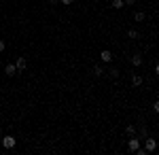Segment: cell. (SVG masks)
<instances>
[{
	"instance_id": "obj_1",
	"label": "cell",
	"mask_w": 159,
	"mask_h": 155,
	"mask_svg": "<svg viewBox=\"0 0 159 155\" xmlns=\"http://www.w3.org/2000/svg\"><path fill=\"white\" fill-rule=\"evenodd\" d=\"M140 147H142V140H140L138 136H129V140H127V151H129V153H136Z\"/></svg>"
},
{
	"instance_id": "obj_2",
	"label": "cell",
	"mask_w": 159,
	"mask_h": 155,
	"mask_svg": "<svg viewBox=\"0 0 159 155\" xmlns=\"http://www.w3.org/2000/svg\"><path fill=\"white\" fill-rule=\"evenodd\" d=\"M144 149H147V153H153V151L157 149V140H155L153 136H147V138H144Z\"/></svg>"
},
{
	"instance_id": "obj_3",
	"label": "cell",
	"mask_w": 159,
	"mask_h": 155,
	"mask_svg": "<svg viewBox=\"0 0 159 155\" xmlns=\"http://www.w3.org/2000/svg\"><path fill=\"white\" fill-rule=\"evenodd\" d=\"M15 144H17V140H15L13 136H4V138H2V147H4V149H13Z\"/></svg>"
},
{
	"instance_id": "obj_4",
	"label": "cell",
	"mask_w": 159,
	"mask_h": 155,
	"mask_svg": "<svg viewBox=\"0 0 159 155\" xmlns=\"http://www.w3.org/2000/svg\"><path fill=\"white\" fill-rule=\"evenodd\" d=\"M15 66H17V72H24L25 68H28V60H25V58H17V60H15Z\"/></svg>"
},
{
	"instance_id": "obj_5",
	"label": "cell",
	"mask_w": 159,
	"mask_h": 155,
	"mask_svg": "<svg viewBox=\"0 0 159 155\" xmlns=\"http://www.w3.org/2000/svg\"><path fill=\"white\" fill-rule=\"evenodd\" d=\"M4 74H7V77H15V74H17V66H15V64H7V66H4Z\"/></svg>"
},
{
	"instance_id": "obj_6",
	"label": "cell",
	"mask_w": 159,
	"mask_h": 155,
	"mask_svg": "<svg viewBox=\"0 0 159 155\" xmlns=\"http://www.w3.org/2000/svg\"><path fill=\"white\" fill-rule=\"evenodd\" d=\"M100 60H102V62H112V51L104 49V51L100 53Z\"/></svg>"
},
{
	"instance_id": "obj_7",
	"label": "cell",
	"mask_w": 159,
	"mask_h": 155,
	"mask_svg": "<svg viewBox=\"0 0 159 155\" xmlns=\"http://www.w3.org/2000/svg\"><path fill=\"white\" fill-rule=\"evenodd\" d=\"M142 62H144V60H142V55H140V53H136L134 58H132V64H134L136 68H138V66H142Z\"/></svg>"
},
{
	"instance_id": "obj_8",
	"label": "cell",
	"mask_w": 159,
	"mask_h": 155,
	"mask_svg": "<svg viewBox=\"0 0 159 155\" xmlns=\"http://www.w3.org/2000/svg\"><path fill=\"white\" fill-rule=\"evenodd\" d=\"M142 81H144V79H142L140 74H134V77H132V85H134V87H140Z\"/></svg>"
},
{
	"instance_id": "obj_9",
	"label": "cell",
	"mask_w": 159,
	"mask_h": 155,
	"mask_svg": "<svg viewBox=\"0 0 159 155\" xmlns=\"http://www.w3.org/2000/svg\"><path fill=\"white\" fill-rule=\"evenodd\" d=\"M93 74H96V77H104V68H102V66H93Z\"/></svg>"
},
{
	"instance_id": "obj_10",
	"label": "cell",
	"mask_w": 159,
	"mask_h": 155,
	"mask_svg": "<svg viewBox=\"0 0 159 155\" xmlns=\"http://www.w3.org/2000/svg\"><path fill=\"white\" fill-rule=\"evenodd\" d=\"M144 17H147V15H144L142 11H136L134 13V19H136V21H144Z\"/></svg>"
},
{
	"instance_id": "obj_11",
	"label": "cell",
	"mask_w": 159,
	"mask_h": 155,
	"mask_svg": "<svg viewBox=\"0 0 159 155\" xmlns=\"http://www.w3.org/2000/svg\"><path fill=\"white\" fill-rule=\"evenodd\" d=\"M138 134H140V140H144V138L148 136V132H147V128H144V125H142V128H138Z\"/></svg>"
},
{
	"instance_id": "obj_12",
	"label": "cell",
	"mask_w": 159,
	"mask_h": 155,
	"mask_svg": "<svg viewBox=\"0 0 159 155\" xmlns=\"http://www.w3.org/2000/svg\"><path fill=\"white\" fill-rule=\"evenodd\" d=\"M123 7H125L123 0H112V9H123Z\"/></svg>"
},
{
	"instance_id": "obj_13",
	"label": "cell",
	"mask_w": 159,
	"mask_h": 155,
	"mask_svg": "<svg viewBox=\"0 0 159 155\" xmlns=\"http://www.w3.org/2000/svg\"><path fill=\"white\" fill-rule=\"evenodd\" d=\"M125 132H127V136H136V125H127Z\"/></svg>"
},
{
	"instance_id": "obj_14",
	"label": "cell",
	"mask_w": 159,
	"mask_h": 155,
	"mask_svg": "<svg viewBox=\"0 0 159 155\" xmlns=\"http://www.w3.org/2000/svg\"><path fill=\"white\" fill-rule=\"evenodd\" d=\"M127 36H129V38H138V30H136V28H132V30H127Z\"/></svg>"
},
{
	"instance_id": "obj_15",
	"label": "cell",
	"mask_w": 159,
	"mask_h": 155,
	"mask_svg": "<svg viewBox=\"0 0 159 155\" xmlns=\"http://www.w3.org/2000/svg\"><path fill=\"white\" fill-rule=\"evenodd\" d=\"M108 74L112 77V79H115V77H119V70H117V68H110V70H108Z\"/></svg>"
},
{
	"instance_id": "obj_16",
	"label": "cell",
	"mask_w": 159,
	"mask_h": 155,
	"mask_svg": "<svg viewBox=\"0 0 159 155\" xmlns=\"http://www.w3.org/2000/svg\"><path fill=\"white\" fill-rule=\"evenodd\" d=\"M72 2H74V0H61V4H66V7H70Z\"/></svg>"
},
{
	"instance_id": "obj_17",
	"label": "cell",
	"mask_w": 159,
	"mask_h": 155,
	"mask_svg": "<svg viewBox=\"0 0 159 155\" xmlns=\"http://www.w3.org/2000/svg\"><path fill=\"white\" fill-rule=\"evenodd\" d=\"M153 110H155V113H159V100L155 102V104H153Z\"/></svg>"
},
{
	"instance_id": "obj_18",
	"label": "cell",
	"mask_w": 159,
	"mask_h": 155,
	"mask_svg": "<svg viewBox=\"0 0 159 155\" xmlns=\"http://www.w3.org/2000/svg\"><path fill=\"white\" fill-rule=\"evenodd\" d=\"M4 47H7V43H4V40H0V53L4 51Z\"/></svg>"
},
{
	"instance_id": "obj_19",
	"label": "cell",
	"mask_w": 159,
	"mask_h": 155,
	"mask_svg": "<svg viewBox=\"0 0 159 155\" xmlns=\"http://www.w3.org/2000/svg\"><path fill=\"white\" fill-rule=\"evenodd\" d=\"M123 2H125V4H127V7H132V4H134L136 0H123Z\"/></svg>"
},
{
	"instance_id": "obj_20",
	"label": "cell",
	"mask_w": 159,
	"mask_h": 155,
	"mask_svg": "<svg viewBox=\"0 0 159 155\" xmlns=\"http://www.w3.org/2000/svg\"><path fill=\"white\" fill-rule=\"evenodd\" d=\"M155 74H157V77H159V64H157V66H155Z\"/></svg>"
},
{
	"instance_id": "obj_21",
	"label": "cell",
	"mask_w": 159,
	"mask_h": 155,
	"mask_svg": "<svg viewBox=\"0 0 159 155\" xmlns=\"http://www.w3.org/2000/svg\"><path fill=\"white\" fill-rule=\"evenodd\" d=\"M47 2H51V4H55V2H57V0H47Z\"/></svg>"
},
{
	"instance_id": "obj_22",
	"label": "cell",
	"mask_w": 159,
	"mask_h": 155,
	"mask_svg": "<svg viewBox=\"0 0 159 155\" xmlns=\"http://www.w3.org/2000/svg\"><path fill=\"white\" fill-rule=\"evenodd\" d=\"M0 130H2V128H0Z\"/></svg>"
}]
</instances>
